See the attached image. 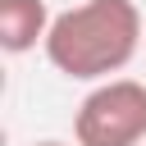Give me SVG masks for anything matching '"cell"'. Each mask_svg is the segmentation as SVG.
Segmentation results:
<instances>
[{
  "mask_svg": "<svg viewBox=\"0 0 146 146\" xmlns=\"http://www.w3.org/2000/svg\"><path fill=\"white\" fill-rule=\"evenodd\" d=\"M141 9L132 0H82L55 14L46 36V59L68 82H110L141 50Z\"/></svg>",
  "mask_w": 146,
  "mask_h": 146,
  "instance_id": "obj_1",
  "label": "cell"
},
{
  "mask_svg": "<svg viewBox=\"0 0 146 146\" xmlns=\"http://www.w3.org/2000/svg\"><path fill=\"white\" fill-rule=\"evenodd\" d=\"M78 146H141L146 141V82L110 78L96 82L73 114Z\"/></svg>",
  "mask_w": 146,
  "mask_h": 146,
  "instance_id": "obj_2",
  "label": "cell"
},
{
  "mask_svg": "<svg viewBox=\"0 0 146 146\" xmlns=\"http://www.w3.org/2000/svg\"><path fill=\"white\" fill-rule=\"evenodd\" d=\"M55 14L46 0H0V50L5 55H27L46 46Z\"/></svg>",
  "mask_w": 146,
  "mask_h": 146,
  "instance_id": "obj_3",
  "label": "cell"
},
{
  "mask_svg": "<svg viewBox=\"0 0 146 146\" xmlns=\"http://www.w3.org/2000/svg\"><path fill=\"white\" fill-rule=\"evenodd\" d=\"M36 146H68V141H36Z\"/></svg>",
  "mask_w": 146,
  "mask_h": 146,
  "instance_id": "obj_4",
  "label": "cell"
}]
</instances>
